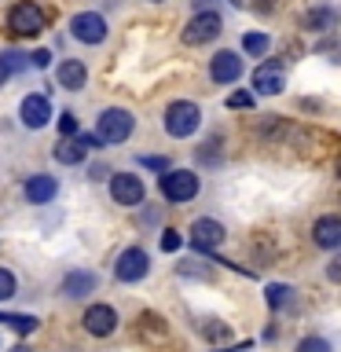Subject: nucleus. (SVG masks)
Returning <instances> with one entry per match:
<instances>
[{
	"label": "nucleus",
	"instance_id": "obj_32",
	"mask_svg": "<svg viewBox=\"0 0 341 352\" xmlns=\"http://www.w3.org/2000/svg\"><path fill=\"white\" fill-rule=\"evenodd\" d=\"M8 77H11V63L4 59V55H0V85H4V81H8Z\"/></svg>",
	"mask_w": 341,
	"mask_h": 352
},
{
	"label": "nucleus",
	"instance_id": "obj_5",
	"mask_svg": "<svg viewBox=\"0 0 341 352\" xmlns=\"http://www.w3.org/2000/svg\"><path fill=\"white\" fill-rule=\"evenodd\" d=\"M147 272H151V257H147V250H140V246H132V250L121 253L118 268H114V275L121 283H140Z\"/></svg>",
	"mask_w": 341,
	"mask_h": 352
},
{
	"label": "nucleus",
	"instance_id": "obj_31",
	"mask_svg": "<svg viewBox=\"0 0 341 352\" xmlns=\"http://www.w3.org/2000/svg\"><path fill=\"white\" fill-rule=\"evenodd\" d=\"M30 63H33V66H37V70H44V66H48V63H52V52H48V48H41V52H33V55H30Z\"/></svg>",
	"mask_w": 341,
	"mask_h": 352
},
{
	"label": "nucleus",
	"instance_id": "obj_12",
	"mask_svg": "<svg viewBox=\"0 0 341 352\" xmlns=\"http://www.w3.org/2000/svg\"><path fill=\"white\" fill-rule=\"evenodd\" d=\"M283 85H286V74H283V63H261L257 70H253V88H257L261 96H279L283 92Z\"/></svg>",
	"mask_w": 341,
	"mask_h": 352
},
{
	"label": "nucleus",
	"instance_id": "obj_10",
	"mask_svg": "<svg viewBox=\"0 0 341 352\" xmlns=\"http://www.w3.org/2000/svg\"><path fill=\"white\" fill-rule=\"evenodd\" d=\"M99 147V136H63V143L55 147V162H63V165H77V162H85V154Z\"/></svg>",
	"mask_w": 341,
	"mask_h": 352
},
{
	"label": "nucleus",
	"instance_id": "obj_18",
	"mask_svg": "<svg viewBox=\"0 0 341 352\" xmlns=\"http://www.w3.org/2000/svg\"><path fill=\"white\" fill-rule=\"evenodd\" d=\"M96 290V275L92 272H70L63 279V294L66 297H85V294H92Z\"/></svg>",
	"mask_w": 341,
	"mask_h": 352
},
{
	"label": "nucleus",
	"instance_id": "obj_30",
	"mask_svg": "<svg viewBox=\"0 0 341 352\" xmlns=\"http://www.w3.org/2000/svg\"><path fill=\"white\" fill-rule=\"evenodd\" d=\"M327 279H330V283H341V253H338V257H330V264H327Z\"/></svg>",
	"mask_w": 341,
	"mask_h": 352
},
{
	"label": "nucleus",
	"instance_id": "obj_9",
	"mask_svg": "<svg viewBox=\"0 0 341 352\" xmlns=\"http://www.w3.org/2000/svg\"><path fill=\"white\" fill-rule=\"evenodd\" d=\"M110 195L118 206H140L143 202V180L136 173H114L110 180Z\"/></svg>",
	"mask_w": 341,
	"mask_h": 352
},
{
	"label": "nucleus",
	"instance_id": "obj_8",
	"mask_svg": "<svg viewBox=\"0 0 341 352\" xmlns=\"http://www.w3.org/2000/svg\"><path fill=\"white\" fill-rule=\"evenodd\" d=\"M217 33H220V15H217V11H198V15L187 22L184 41L187 44H209Z\"/></svg>",
	"mask_w": 341,
	"mask_h": 352
},
{
	"label": "nucleus",
	"instance_id": "obj_33",
	"mask_svg": "<svg viewBox=\"0 0 341 352\" xmlns=\"http://www.w3.org/2000/svg\"><path fill=\"white\" fill-rule=\"evenodd\" d=\"M11 352H33L30 345H15V349H11Z\"/></svg>",
	"mask_w": 341,
	"mask_h": 352
},
{
	"label": "nucleus",
	"instance_id": "obj_21",
	"mask_svg": "<svg viewBox=\"0 0 341 352\" xmlns=\"http://www.w3.org/2000/svg\"><path fill=\"white\" fill-rule=\"evenodd\" d=\"M268 37H264V33H246V37H242V48H246L250 55H264L268 52Z\"/></svg>",
	"mask_w": 341,
	"mask_h": 352
},
{
	"label": "nucleus",
	"instance_id": "obj_25",
	"mask_svg": "<svg viewBox=\"0 0 341 352\" xmlns=\"http://www.w3.org/2000/svg\"><path fill=\"white\" fill-rule=\"evenodd\" d=\"M180 242H184L180 231H173V228L162 231V250H165V253H176V250H180Z\"/></svg>",
	"mask_w": 341,
	"mask_h": 352
},
{
	"label": "nucleus",
	"instance_id": "obj_28",
	"mask_svg": "<svg viewBox=\"0 0 341 352\" xmlns=\"http://www.w3.org/2000/svg\"><path fill=\"white\" fill-rule=\"evenodd\" d=\"M140 165H147V169H158V173H169V158H158V154H143Z\"/></svg>",
	"mask_w": 341,
	"mask_h": 352
},
{
	"label": "nucleus",
	"instance_id": "obj_13",
	"mask_svg": "<svg viewBox=\"0 0 341 352\" xmlns=\"http://www.w3.org/2000/svg\"><path fill=\"white\" fill-rule=\"evenodd\" d=\"M220 242H224V224H217V220H209V217H202V220H195V224H191V246L195 250L213 253Z\"/></svg>",
	"mask_w": 341,
	"mask_h": 352
},
{
	"label": "nucleus",
	"instance_id": "obj_17",
	"mask_svg": "<svg viewBox=\"0 0 341 352\" xmlns=\"http://www.w3.org/2000/svg\"><path fill=\"white\" fill-rule=\"evenodd\" d=\"M88 81V70H85V63L81 59H66L59 66V85L66 88V92H77V88H85Z\"/></svg>",
	"mask_w": 341,
	"mask_h": 352
},
{
	"label": "nucleus",
	"instance_id": "obj_19",
	"mask_svg": "<svg viewBox=\"0 0 341 352\" xmlns=\"http://www.w3.org/2000/svg\"><path fill=\"white\" fill-rule=\"evenodd\" d=\"M338 22H341V15H338V11L334 8H312V11H308V15H305V26L308 30H338Z\"/></svg>",
	"mask_w": 341,
	"mask_h": 352
},
{
	"label": "nucleus",
	"instance_id": "obj_22",
	"mask_svg": "<svg viewBox=\"0 0 341 352\" xmlns=\"http://www.w3.org/2000/svg\"><path fill=\"white\" fill-rule=\"evenodd\" d=\"M286 301H290V286L272 283V286H268V305H272V308H283Z\"/></svg>",
	"mask_w": 341,
	"mask_h": 352
},
{
	"label": "nucleus",
	"instance_id": "obj_1",
	"mask_svg": "<svg viewBox=\"0 0 341 352\" xmlns=\"http://www.w3.org/2000/svg\"><path fill=\"white\" fill-rule=\"evenodd\" d=\"M132 129H136V118H132L129 110H121V107H107L96 121L99 143H125L132 136Z\"/></svg>",
	"mask_w": 341,
	"mask_h": 352
},
{
	"label": "nucleus",
	"instance_id": "obj_4",
	"mask_svg": "<svg viewBox=\"0 0 341 352\" xmlns=\"http://www.w3.org/2000/svg\"><path fill=\"white\" fill-rule=\"evenodd\" d=\"M162 195L169 198V202H187V198L198 195V176L191 169H169L162 173Z\"/></svg>",
	"mask_w": 341,
	"mask_h": 352
},
{
	"label": "nucleus",
	"instance_id": "obj_11",
	"mask_svg": "<svg viewBox=\"0 0 341 352\" xmlns=\"http://www.w3.org/2000/svg\"><path fill=\"white\" fill-rule=\"evenodd\" d=\"M85 330L92 338H107V334H114L118 330V312L110 305H92V308H85Z\"/></svg>",
	"mask_w": 341,
	"mask_h": 352
},
{
	"label": "nucleus",
	"instance_id": "obj_29",
	"mask_svg": "<svg viewBox=\"0 0 341 352\" xmlns=\"http://www.w3.org/2000/svg\"><path fill=\"white\" fill-rule=\"evenodd\" d=\"M59 132L63 136H77V118L66 110V114H59Z\"/></svg>",
	"mask_w": 341,
	"mask_h": 352
},
{
	"label": "nucleus",
	"instance_id": "obj_14",
	"mask_svg": "<svg viewBox=\"0 0 341 352\" xmlns=\"http://www.w3.org/2000/svg\"><path fill=\"white\" fill-rule=\"evenodd\" d=\"M209 77H213L217 85H231L242 77V59L235 52H217L213 63H209Z\"/></svg>",
	"mask_w": 341,
	"mask_h": 352
},
{
	"label": "nucleus",
	"instance_id": "obj_16",
	"mask_svg": "<svg viewBox=\"0 0 341 352\" xmlns=\"http://www.w3.org/2000/svg\"><path fill=\"white\" fill-rule=\"evenodd\" d=\"M55 191H59V184H55V176H44V173H37V176H30L26 180V198L33 206H44V202H52L55 198Z\"/></svg>",
	"mask_w": 341,
	"mask_h": 352
},
{
	"label": "nucleus",
	"instance_id": "obj_2",
	"mask_svg": "<svg viewBox=\"0 0 341 352\" xmlns=\"http://www.w3.org/2000/svg\"><path fill=\"white\" fill-rule=\"evenodd\" d=\"M198 125H202V110H198L195 103H187V99H180V103L165 107V132L176 140H187L195 136Z\"/></svg>",
	"mask_w": 341,
	"mask_h": 352
},
{
	"label": "nucleus",
	"instance_id": "obj_15",
	"mask_svg": "<svg viewBox=\"0 0 341 352\" xmlns=\"http://www.w3.org/2000/svg\"><path fill=\"white\" fill-rule=\"evenodd\" d=\"M312 239L323 250H338L341 246V217H319L312 228Z\"/></svg>",
	"mask_w": 341,
	"mask_h": 352
},
{
	"label": "nucleus",
	"instance_id": "obj_24",
	"mask_svg": "<svg viewBox=\"0 0 341 352\" xmlns=\"http://www.w3.org/2000/svg\"><path fill=\"white\" fill-rule=\"evenodd\" d=\"M8 297H15V275L0 268V301H8Z\"/></svg>",
	"mask_w": 341,
	"mask_h": 352
},
{
	"label": "nucleus",
	"instance_id": "obj_6",
	"mask_svg": "<svg viewBox=\"0 0 341 352\" xmlns=\"http://www.w3.org/2000/svg\"><path fill=\"white\" fill-rule=\"evenodd\" d=\"M19 118H22V125H26V129H44L52 121V99L44 92L26 96V99H22V107H19Z\"/></svg>",
	"mask_w": 341,
	"mask_h": 352
},
{
	"label": "nucleus",
	"instance_id": "obj_7",
	"mask_svg": "<svg viewBox=\"0 0 341 352\" xmlns=\"http://www.w3.org/2000/svg\"><path fill=\"white\" fill-rule=\"evenodd\" d=\"M70 33L85 44H99V41H107V22L96 11H81V15L70 19Z\"/></svg>",
	"mask_w": 341,
	"mask_h": 352
},
{
	"label": "nucleus",
	"instance_id": "obj_23",
	"mask_svg": "<svg viewBox=\"0 0 341 352\" xmlns=\"http://www.w3.org/2000/svg\"><path fill=\"white\" fill-rule=\"evenodd\" d=\"M202 334H206L209 341H228L231 330H228L224 323H202Z\"/></svg>",
	"mask_w": 341,
	"mask_h": 352
},
{
	"label": "nucleus",
	"instance_id": "obj_35",
	"mask_svg": "<svg viewBox=\"0 0 341 352\" xmlns=\"http://www.w3.org/2000/svg\"><path fill=\"white\" fill-rule=\"evenodd\" d=\"M338 176H341V158H338Z\"/></svg>",
	"mask_w": 341,
	"mask_h": 352
},
{
	"label": "nucleus",
	"instance_id": "obj_27",
	"mask_svg": "<svg viewBox=\"0 0 341 352\" xmlns=\"http://www.w3.org/2000/svg\"><path fill=\"white\" fill-rule=\"evenodd\" d=\"M297 352H330V345L323 338H305L301 345H297Z\"/></svg>",
	"mask_w": 341,
	"mask_h": 352
},
{
	"label": "nucleus",
	"instance_id": "obj_3",
	"mask_svg": "<svg viewBox=\"0 0 341 352\" xmlns=\"http://www.w3.org/2000/svg\"><path fill=\"white\" fill-rule=\"evenodd\" d=\"M8 26H11V33H19V37H37V33L48 26V15H44L41 4H33V0H19L8 15Z\"/></svg>",
	"mask_w": 341,
	"mask_h": 352
},
{
	"label": "nucleus",
	"instance_id": "obj_34",
	"mask_svg": "<svg viewBox=\"0 0 341 352\" xmlns=\"http://www.w3.org/2000/svg\"><path fill=\"white\" fill-rule=\"evenodd\" d=\"M231 352H253V345H239V349H231Z\"/></svg>",
	"mask_w": 341,
	"mask_h": 352
},
{
	"label": "nucleus",
	"instance_id": "obj_20",
	"mask_svg": "<svg viewBox=\"0 0 341 352\" xmlns=\"http://www.w3.org/2000/svg\"><path fill=\"white\" fill-rule=\"evenodd\" d=\"M0 323H8L11 330H19V334H33L41 319L37 316H0Z\"/></svg>",
	"mask_w": 341,
	"mask_h": 352
},
{
	"label": "nucleus",
	"instance_id": "obj_26",
	"mask_svg": "<svg viewBox=\"0 0 341 352\" xmlns=\"http://www.w3.org/2000/svg\"><path fill=\"white\" fill-rule=\"evenodd\" d=\"M228 107L231 110H250L253 107V92H231L228 96Z\"/></svg>",
	"mask_w": 341,
	"mask_h": 352
}]
</instances>
